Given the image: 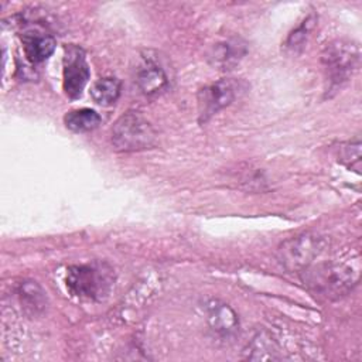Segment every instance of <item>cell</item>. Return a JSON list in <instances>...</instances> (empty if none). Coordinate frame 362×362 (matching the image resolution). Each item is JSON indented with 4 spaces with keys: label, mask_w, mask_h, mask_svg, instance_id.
<instances>
[{
    "label": "cell",
    "mask_w": 362,
    "mask_h": 362,
    "mask_svg": "<svg viewBox=\"0 0 362 362\" xmlns=\"http://www.w3.org/2000/svg\"><path fill=\"white\" fill-rule=\"evenodd\" d=\"M301 280L315 294L335 300L352 290L358 274L346 264L327 262L310 264L301 272Z\"/></svg>",
    "instance_id": "6da1fadb"
},
{
    "label": "cell",
    "mask_w": 362,
    "mask_h": 362,
    "mask_svg": "<svg viewBox=\"0 0 362 362\" xmlns=\"http://www.w3.org/2000/svg\"><path fill=\"white\" fill-rule=\"evenodd\" d=\"M113 280V270L106 263L71 266L65 276L68 291L83 300H102L110 291Z\"/></svg>",
    "instance_id": "7a4b0ae2"
},
{
    "label": "cell",
    "mask_w": 362,
    "mask_h": 362,
    "mask_svg": "<svg viewBox=\"0 0 362 362\" xmlns=\"http://www.w3.org/2000/svg\"><path fill=\"white\" fill-rule=\"evenodd\" d=\"M110 140L119 151H141L156 146L157 132L139 112H126L113 124Z\"/></svg>",
    "instance_id": "3957f363"
},
{
    "label": "cell",
    "mask_w": 362,
    "mask_h": 362,
    "mask_svg": "<svg viewBox=\"0 0 362 362\" xmlns=\"http://www.w3.org/2000/svg\"><path fill=\"white\" fill-rule=\"evenodd\" d=\"M325 242L314 233H303L286 240L277 252V259L290 272H303L324 250Z\"/></svg>",
    "instance_id": "277c9868"
},
{
    "label": "cell",
    "mask_w": 362,
    "mask_h": 362,
    "mask_svg": "<svg viewBox=\"0 0 362 362\" xmlns=\"http://www.w3.org/2000/svg\"><path fill=\"white\" fill-rule=\"evenodd\" d=\"M359 47L348 41H334L322 52V64L331 86L344 83L359 66Z\"/></svg>",
    "instance_id": "5b68a950"
},
{
    "label": "cell",
    "mask_w": 362,
    "mask_h": 362,
    "mask_svg": "<svg viewBox=\"0 0 362 362\" xmlns=\"http://www.w3.org/2000/svg\"><path fill=\"white\" fill-rule=\"evenodd\" d=\"M89 76L90 71L83 49L76 45L65 47L62 69V88L65 95L71 99L79 98L89 81Z\"/></svg>",
    "instance_id": "8992f818"
},
{
    "label": "cell",
    "mask_w": 362,
    "mask_h": 362,
    "mask_svg": "<svg viewBox=\"0 0 362 362\" xmlns=\"http://www.w3.org/2000/svg\"><path fill=\"white\" fill-rule=\"evenodd\" d=\"M238 95V83L232 79H219L204 86L198 92L199 122H206L211 116L229 106Z\"/></svg>",
    "instance_id": "52a82bcc"
},
{
    "label": "cell",
    "mask_w": 362,
    "mask_h": 362,
    "mask_svg": "<svg viewBox=\"0 0 362 362\" xmlns=\"http://www.w3.org/2000/svg\"><path fill=\"white\" fill-rule=\"evenodd\" d=\"M21 42L24 54L31 64H40L45 61L55 49V40L51 34L42 30L28 28L21 34Z\"/></svg>",
    "instance_id": "ba28073f"
},
{
    "label": "cell",
    "mask_w": 362,
    "mask_h": 362,
    "mask_svg": "<svg viewBox=\"0 0 362 362\" xmlns=\"http://www.w3.org/2000/svg\"><path fill=\"white\" fill-rule=\"evenodd\" d=\"M136 83L146 96H156L165 90L168 85V78L158 64L153 61H146L137 69Z\"/></svg>",
    "instance_id": "9c48e42d"
},
{
    "label": "cell",
    "mask_w": 362,
    "mask_h": 362,
    "mask_svg": "<svg viewBox=\"0 0 362 362\" xmlns=\"http://www.w3.org/2000/svg\"><path fill=\"white\" fill-rule=\"evenodd\" d=\"M246 54V44L239 38H230L216 44L211 54L209 61L219 69H232Z\"/></svg>",
    "instance_id": "30bf717a"
},
{
    "label": "cell",
    "mask_w": 362,
    "mask_h": 362,
    "mask_svg": "<svg viewBox=\"0 0 362 362\" xmlns=\"http://www.w3.org/2000/svg\"><path fill=\"white\" fill-rule=\"evenodd\" d=\"M208 322L211 328L222 337L233 335L239 328V321L235 311L219 301H211L206 307Z\"/></svg>",
    "instance_id": "8fae6325"
},
{
    "label": "cell",
    "mask_w": 362,
    "mask_h": 362,
    "mask_svg": "<svg viewBox=\"0 0 362 362\" xmlns=\"http://www.w3.org/2000/svg\"><path fill=\"white\" fill-rule=\"evenodd\" d=\"M122 83L117 78L106 76L98 79L90 88V96L95 103L100 106H110L113 105L120 96Z\"/></svg>",
    "instance_id": "7c38bea8"
},
{
    "label": "cell",
    "mask_w": 362,
    "mask_h": 362,
    "mask_svg": "<svg viewBox=\"0 0 362 362\" xmlns=\"http://www.w3.org/2000/svg\"><path fill=\"white\" fill-rule=\"evenodd\" d=\"M64 122L69 130L76 133H83V132H90L96 129L100 123V116L92 109L82 107V109H75L68 112L64 117Z\"/></svg>",
    "instance_id": "4fadbf2b"
},
{
    "label": "cell",
    "mask_w": 362,
    "mask_h": 362,
    "mask_svg": "<svg viewBox=\"0 0 362 362\" xmlns=\"http://www.w3.org/2000/svg\"><path fill=\"white\" fill-rule=\"evenodd\" d=\"M18 294L21 301H24L27 307H31L33 310H40L45 305V293L35 281H24L18 288Z\"/></svg>",
    "instance_id": "5bb4252c"
},
{
    "label": "cell",
    "mask_w": 362,
    "mask_h": 362,
    "mask_svg": "<svg viewBox=\"0 0 362 362\" xmlns=\"http://www.w3.org/2000/svg\"><path fill=\"white\" fill-rule=\"evenodd\" d=\"M338 157L342 164H345L348 168L355 170L359 173L361 168V143L359 140L348 141L339 146Z\"/></svg>",
    "instance_id": "9a60e30c"
},
{
    "label": "cell",
    "mask_w": 362,
    "mask_h": 362,
    "mask_svg": "<svg viewBox=\"0 0 362 362\" xmlns=\"http://www.w3.org/2000/svg\"><path fill=\"white\" fill-rule=\"evenodd\" d=\"M311 24H313V18H307L296 31H293L288 38H287V42H286V47L296 51L298 47H301V44L305 41L307 38V33L310 31L311 28Z\"/></svg>",
    "instance_id": "2e32d148"
}]
</instances>
